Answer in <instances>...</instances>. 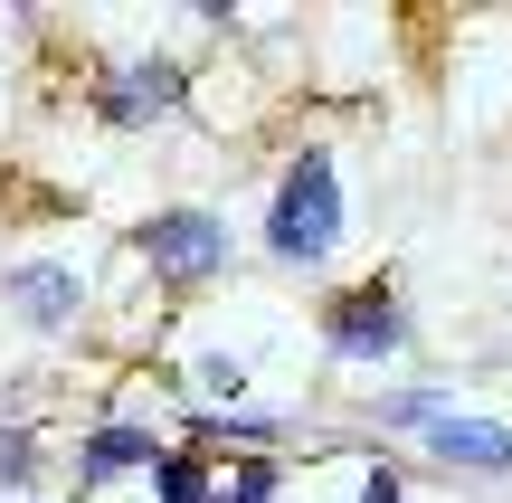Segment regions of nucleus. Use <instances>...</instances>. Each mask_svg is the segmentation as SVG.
<instances>
[{
  "instance_id": "nucleus-1",
  "label": "nucleus",
  "mask_w": 512,
  "mask_h": 503,
  "mask_svg": "<svg viewBox=\"0 0 512 503\" xmlns=\"http://www.w3.org/2000/svg\"><path fill=\"white\" fill-rule=\"evenodd\" d=\"M342 162H332L323 143H304L285 171H275V200H266V257L294 266V276H313V266H332V247H342Z\"/></svg>"
},
{
  "instance_id": "nucleus-2",
  "label": "nucleus",
  "mask_w": 512,
  "mask_h": 503,
  "mask_svg": "<svg viewBox=\"0 0 512 503\" xmlns=\"http://www.w3.org/2000/svg\"><path fill=\"white\" fill-rule=\"evenodd\" d=\"M133 257H143L162 285H209V276H228V257H238V228H228L219 209H152V219L133 228Z\"/></svg>"
},
{
  "instance_id": "nucleus-3",
  "label": "nucleus",
  "mask_w": 512,
  "mask_h": 503,
  "mask_svg": "<svg viewBox=\"0 0 512 503\" xmlns=\"http://www.w3.org/2000/svg\"><path fill=\"white\" fill-rule=\"evenodd\" d=\"M323 352L351 361V371H389V361L408 352V304H399V285H380V276L342 285V295L323 304Z\"/></svg>"
},
{
  "instance_id": "nucleus-4",
  "label": "nucleus",
  "mask_w": 512,
  "mask_h": 503,
  "mask_svg": "<svg viewBox=\"0 0 512 503\" xmlns=\"http://www.w3.org/2000/svg\"><path fill=\"white\" fill-rule=\"evenodd\" d=\"M181 105H190V76L171 67L162 48H124V57H105V76H95V114H105L114 133H152Z\"/></svg>"
},
{
  "instance_id": "nucleus-5",
  "label": "nucleus",
  "mask_w": 512,
  "mask_h": 503,
  "mask_svg": "<svg viewBox=\"0 0 512 503\" xmlns=\"http://www.w3.org/2000/svg\"><path fill=\"white\" fill-rule=\"evenodd\" d=\"M0 295H10V314L29 323V333H67V323L86 314V276H76V257H19L10 276H0Z\"/></svg>"
},
{
  "instance_id": "nucleus-6",
  "label": "nucleus",
  "mask_w": 512,
  "mask_h": 503,
  "mask_svg": "<svg viewBox=\"0 0 512 503\" xmlns=\"http://www.w3.org/2000/svg\"><path fill=\"white\" fill-rule=\"evenodd\" d=\"M418 447L437 456L446 475H484V485H503V475H512V428H503V418H484V409H446Z\"/></svg>"
},
{
  "instance_id": "nucleus-7",
  "label": "nucleus",
  "mask_w": 512,
  "mask_h": 503,
  "mask_svg": "<svg viewBox=\"0 0 512 503\" xmlns=\"http://www.w3.org/2000/svg\"><path fill=\"white\" fill-rule=\"evenodd\" d=\"M171 456V437L162 428H143V418H95L86 437H76V485H114V475H152Z\"/></svg>"
},
{
  "instance_id": "nucleus-8",
  "label": "nucleus",
  "mask_w": 512,
  "mask_h": 503,
  "mask_svg": "<svg viewBox=\"0 0 512 503\" xmlns=\"http://www.w3.org/2000/svg\"><path fill=\"white\" fill-rule=\"evenodd\" d=\"M190 437L200 447H238V456H275L285 447V418H266V409H190Z\"/></svg>"
},
{
  "instance_id": "nucleus-9",
  "label": "nucleus",
  "mask_w": 512,
  "mask_h": 503,
  "mask_svg": "<svg viewBox=\"0 0 512 503\" xmlns=\"http://www.w3.org/2000/svg\"><path fill=\"white\" fill-rule=\"evenodd\" d=\"M446 409H456V390H370V409H361V418H370L380 437H427Z\"/></svg>"
},
{
  "instance_id": "nucleus-10",
  "label": "nucleus",
  "mask_w": 512,
  "mask_h": 503,
  "mask_svg": "<svg viewBox=\"0 0 512 503\" xmlns=\"http://www.w3.org/2000/svg\"><path fill=\"white\" fill-rule=\"evenodd\" d=\"M152 503H219V466L190 447H171L162 466H152Z\"/></svg>"
},
{
  "instance_id": "nucleus-11",
  "label": "nucleus",
  "mask_w": 512,
  "mask_h": 503,
  "mask_svg": "<svg viewBox=\"0 0 512 503\" xmlns=\"http://www.w3.org/2000/svg\"><path fill=\"white\" fill-rule=\"evenodd\" d=\"M285 494V456H228L219 466V503H275Z\"/></svg>"
},
{
  "instance_id": "nucleus-12",
  "label": "nucleus",
  "mask_w": 512,
  "mask_h": 503,
  "mask_svg": "<svg viewBox=\"0 0 512 503\" xmlns=\"http://www.w3.org/2000/svg\"><path fill=\"white\" fill-rule=\"evenodd\" d=\"M29 485H38V428L10 418V428H0V494H29Z\"/></svg>"
},
{
  "instance_id": "nucleus-13",
  "label": "nucleus",
  "mask_w": 512,
  "mask_h": 503,
  "mask_svg": "<svg viewBox=\"0 0 512 503\" xmlns=\"http://www.w3.org/2000/svg\"><path fill=\"white\" fill-rule=\"evenodd\" d=\"M351 503H408V475L389 466V456H370V466L351 475Z\"/></svg>"
},
{
  "instance_id": "nucleus-14",
  "label": "nucleus",
  "mask_w": 512,
  "mask_h": 503,
  "mask_svg": "<svg viewBox=\"0 0 512 503\" xmlns=\"http://www.w3.org/2000/svg\"><path fill=\"white\" fill-rule=\"evenodd\" d=\"M200 390H209V399H219V409H228V399L247 390V371H238V361H219V352H209V361H200Z\"/></svg>"
}]
</instances>
